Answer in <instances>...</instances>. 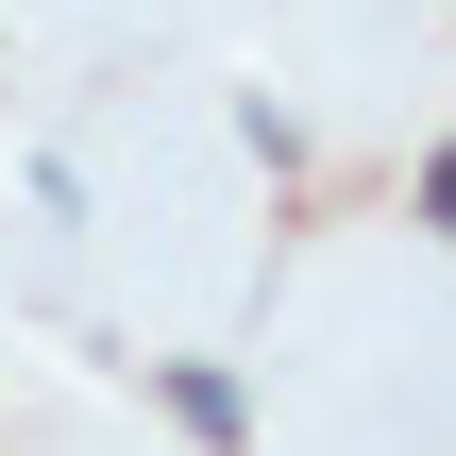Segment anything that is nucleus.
<instances>
[{
    "mask_svg": "<svg viewBox=\"0 0 456 456\" xmlns=\"http://www.w3.org/2000/svg\"><path fill=\"white\" fill-rule=\"evenodd\" d=\"M423 203H440V237H456V152H440V169H423Z\"/></svg>",
    "mask_w": 456,
    "mask_h": 456,
    "instance_id": "f257e3e1",
    "label": "nucleus"
}]
</instances>
